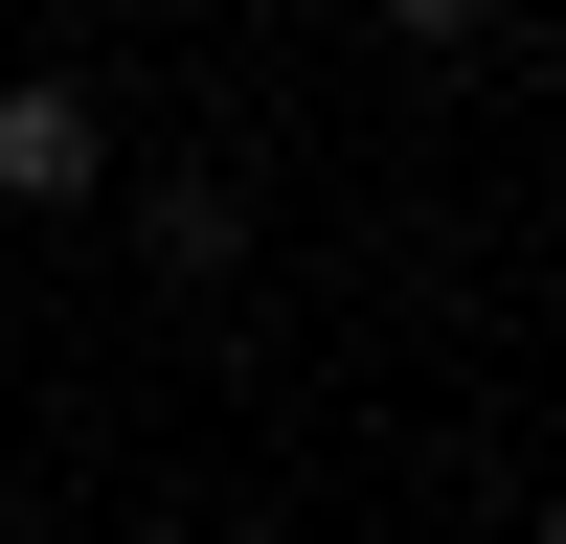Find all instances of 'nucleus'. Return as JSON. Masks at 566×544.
<instances>
[{
	"mask_svg": "<svg viewBox=\"0 0 566 544\" xmlns=\"http://www.w3.org/2000/svg\"><path fill=\"white\" fill-rule=\"evenodd\" d=\"M91 159H114L91 91H69V69H0V205H91Z\"/></svg>",
	"mask_w": 566,
	"mask_h": 544,
	"instance_id": "1",
	"label": "nucleus"
},
{
	"mask_svg": "<svg viewBox=\"0 0 566 544\" xmlns=\"http://www.w3.org/2000/svg\"><path fill=\"white\" fill-rule=\"evenodd\" d=\"M386 23H499V0H386Z\"/></svg>",
	"mask_w": 566,
	"mask_h": 544,
	"instance_id": "3",
	"label": "nucleus"
},
{
	"mask_svg": "<svg viewBox=\"0 0 566 544\" xmlns=\"http://www.w3.org/2000/svg\"><path fill=\"white\" fill-rule=\"evenodd\" d=\"M544 544H566V499H544Z\"/></svg>",
	"mask_w": 566,
	"mask_h": 544,
	"instance_id": "4",
	"label": "nucleus"
},
{
	"mask_svg": "<svg viewBox=\"0 0 566 544\" xmlns=\"http://www.w3.org/2000/svg\"><path fill=\"white\" fill-rule=\"evenodd\" d=\"M227 250H250V205H227V181H159V272H181V295H205Z\"/></svg>",
	"mask_w": 566,
	"mask_h": 544,
	"instance_id": "2",
	"label": "nucleus"
}]
</instances>
